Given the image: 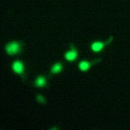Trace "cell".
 Listing matches in <instances>:
<instances>
[{"instance_id": "1", "label": "cell", "mask_w": 130, "mask_h": 130, "mask_svg": "<svg viewBox=\"0 0 130 130\" xmlns=\"http://www.w3.org/2000/svg\"><path fill=\"white\" fill-rule=\"evenodd\" d=\"M23 48V43L21 41H15L7 43L5 47L7 54L10 56L17 55L21 53Z\"/></svg>"}, {"instance_id": "2", "label": "cell", "mask_w": 130, "mask_h": 130, "mask_svg": "<svg viewBox=\"0 0 130 130\" xmlns=\"http://www.w3.org/2000/svg\"><path fill=\"white\" fill-rule=\"evenodd\" d=\"M12 69L15 73L21 77L23 81H24L26 79L25 65L22 60L20 59L14 60L12 64Z\"/></svg>"}, {"instance_id": "3", "label": "cell", "mask_w": 130, "mask_h": 130, "mask_svg": "<svg viewBox=\"0 0 130 130\" xmlns=\"http://www.w3.org/2000/svg\"><path fill=\"white\" fill-rule=\"evenodd\" d=\"M114 38L113 37L109 38L107 41L105 42L101 41H94L92 42L90 45V49L94 52H99L101 51L105 46L110 44L113 40Z\"/></svg>"}, {"instance_id": "4", "label": "cell", "mask_w": 130, "mask_h": 130, "mask_svg": "<svg viewBox=\"0 0 130 130\" xmlns=\"http://www.w3.org/2000/svg\"><path fill=\"white\" fill-rule=\"evenodd\" d=\"M79 56V53L73 44L70 45V50L66 52L63 55L64 58L69 62L76 60Z\"/></svg>"}, {"instance_id": "5", "label": "cell", "mask_w": 130, "mask_h": 130, "mask_svg": "<svg viewBox=\"0 0 130 130\" xmlns=\"http://www.w3.org/2000/svg\"><path fill=\"white\" fill-rule=\"evenodd\" d=\"M101 61L102 59L100 58L91 61L83 60L79 62L78 64V68L82 72H87L90 69V68L92 66L98 63Z\"/></svg>"}, {"instance_id": "6", "label": "cell", "mask_w": 130, "mask_h": 130, "mask_svg": "<svg viewBox=\"0 0 130 130\" xmlns=\"http://www.w3.org/2000/svg\"><path fill=\"white\" fill-rule=\"evenodd\" d=\"M48 78L43 75H39L36 78L34 81V85L38 88L45 87L47 85Z\"/></svg>"}, {"instance_id": "7", "label": "cell", "mask_w": 130, "mask_h": 130, "mask_svg": "<svg viewBox=\"0 0 130 130\" xmlns=\"http://www.w3.org/2000/svg\"><path fill=\"white\" fill-rule=\"evenodd\" d=\"M63 68V66L62 62H57L53 64L50 69V76H53L61 72Z\"/></svg>"}, {"instance_id": "8", "label": "cell", "mask_w": 130, "mask_h": 130, "mask_svg": "<svg viewBox=\"0 0 130 130\" xmlns=\"http://www.w3.org/2000/svg\"><path fill=\"white\" fill-rule=\"evenodd\" d=\"M36 99L38 103L41 104L45 105L46 104V98L41 94H37L36 96Z\"/></svg>"}]
</instances>
